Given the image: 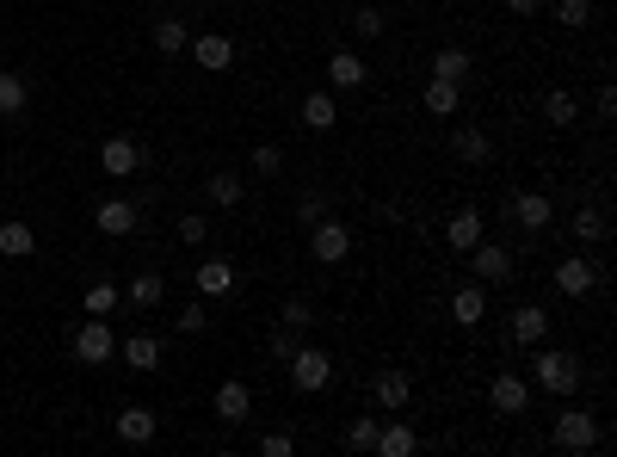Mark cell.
Returning a JSON list of instances; mask_svg holds the SVG:
<instances>
[{"mask_svg": "<svg viewBox=\"0 0 617 457\" xmlns=\"http://www.w3.org/2000/svg\"><path fill=\"white\" fill-rule=\"evenodd\" d=\"M531 377L543 383L550 396H574L580 390V359L574 353H562V346H531Z\"/></svg>", "mask_w": 617, "mask_h": 457, "instance_id": "obj_1", "label": "cell"}, {"mask_svg": "<svg viewBox=\"0 0 617 457\" xmlns=\"http://www.w3.org/2000/svg\"><path fill=\"white\" fill-rule=\"evenodd\" d=\"M550 445H556V451H574V457L599 451V445H605L599 414H587V408H562V414H556V427H550Z\"/></svg>", "mask_w": 617, "mask_h": 457, "instance_id": "obj_2", "label": "cell"}, {"mask_svg": "<svg viewBox=\"0 0 617 457\" xmlns=\"http://www.w3.org/2000/svg\"><path fill=\"white\" fill-rule=\"evenodd\" d=\"M284 365H290V383H297L303 396H321L334 383V353H321V346H297Z\"/></svg>", "mask_w": 617, "mask_h": 457, "instance_id": "obj_3", "label": "cell"}, {"mask_svg": "<svg viewBox=\"0 0 617 457\" xmlns=\"http://www.w3.org/2000/svg\"><path fill=\"white\" fill-rule=\"evenodd\" d=\"M309 254H315L321 266H340V260L352 254V229H346L340 217H321V223H309Z\"/></svg>", "mask_w": 617, "mask_h": 457, "instance_id": "obj_4", "label": "cell"}, {"mask_svg": "<svg viewBox=\"0 0 617 457\" xmlns=\"http://www.w3.org/2000/svg\"><path fill=\"white\" fill-rule=\"evenodd\" d=\"M112 353H118V334L105 328V315H87V322L75 328V359L81 365H105Z\"/></svg>", "mask_w": 617, "mask_h": 457, "instance_id": "obj_5", "label": "cell"}, {"mask_svg": "<svg viewBox=\"0 0 617 457\" xmlns=\"http://www.w3.org/2000/svg\"><path fill=\"white\" fill-rule=\"evenodd\" d=\"M556 291H562V297H593V291H599V260H593V254H568V260L556 266Z\"/></svg>", "mask_w": 617, "mask_h": 457, "instance_id": "obj_6", "label": "cell"}, {"mask_svg": "<svg viewBox=\"0 0 617 457\" xmlns=\"http://www.w3.org/2000/svg\"><path fill=\"white\" fill-rule=\"evenodd\" d=\"M210 408H216L223 427H241V420L253 414V390H247L241 377H223V383H216V396H210Z\"/></svg>", "mask_w": 617, "mask_h": 457, "instance_id": "obj_7", "label": "cell"}, {"mask_svg": "<svg viewBox=\"0 0 617 457\" xmlns=\"http://www.w3.org/2000/svg\"><path fill=\"white\" fill-rule=\"evenodd\" d=\"M469 266H476V278L482 285H506V278H513V254L500 248V241H476V248H469Z\"/></svg>", "mask_w": 617, "mask_h": 457, "instance_id": "obj_8", "label": "cell"}, {"mask_svg": "<svg viewBox=\"0 0 617 457\" xmlns=\"http://www.w3.org/2000/svg\"><path fill=\"white\" fill-rule=\"evenodd\" d=\"M488 408H494V414H525V408H531V383H525L519 371H500V377L488 383Z\"/></svg>", "mask_w": 617, "mask_h": 457, "instance_id": "obj_9", "label": "cell"}, {"mask_svg": "<svg viewBox=\"0 0 617 457\" xmlns=\"http://www.w3.org/2000/svg\"><path fill=\"white\" fill-rule=\"evenodd\" d=\"M99 167L112 173V180H136V167H142V143H130V136H105Z\"/></svg>", "mask_w": 617, "mask_h": 457, "instance_id": "obj_10", "label": "cell"}, {"mask_svg": "<svg viewBox=\"0 0 617 457\" xmlns=\"http://www.w3.org/2000/svg\"><path fill=\"white\" fill-rule=\"evenodd\" d=\"M451 322H457V328H482V322H488V285H482V278L451 291Z\"/></svg>", "mask_w": 617, "mask_h": 457, "instance_id": "obj_11", "label": "cell"}, {"mask_svg": "<svg viewBox=\"0 0 617 457\" xmlns=\"http://www.w3.org/2000/svg\"><path fill=\"white\" fill-rule=\"evenodd\" d=\"M371 396H377V408H383V414H402V408H408V396H414V383H408V371L383 365V371L371 377Z\"/></svg>", "mask_w": 617, "mask_h": 457, "instance_id": "obj_12", "label": "cell"}, {"mask_svg": "<svg viewBox=\"0 0 617 457\" xmlns=\"http://www.w3.org/2000/svg\"><path fill=\"white\" fill-rule=\"evenodd\" d=\"M112 433L124 439V445H149L155 433H161V420H155V408H142V402H130L118 420H112Z\"/></svg>", "mask_w": 617, "mask_h": 457, "instance_id": "obj_13", "label": "cell"}, {"mask_svg": "<svg viewBox=\"0 0 617 457\" xmlns=\"http://www.w3.org/2000/svg\"><path fill=\"white\" fill-rule=\"evenodd\" d=\"M192 62L210 68V75H223V68H235V38H223V31H204V38H192Z\"/></svg>", "mask_w": 617, "mask_h": 457, "instance_id": "obj_14", "label": "cell"}, {"mask_svg": "<svg viewBox=\"0 0 617 457\" xmlns=\"http://www.w3.org/2000/svg\"><path fill=\"white\" fill-rule=\"evenodd\" d=\"M93 223H99V235H136V223H142V210H136L130 198H105V204L93 210Z\"/></svg>", "mask_w": 617, "mask_h": 457, "instance_id": "obj_15", "label": "cell"}, {"mask_svg": "<svg viewBox=\"0 0 617 457\" xmlns=\"http://www.w3.org/2000/svg\"><path fill=\"white\" fill-rule=\"evenodd\" d=\"M550 217H556V204H550V192H519V198H513V223H519V229L543 235V229H550Z\"/></svg>", "mask_w": 617, "mask_h": 457, "instance_id": "obj_16", "label": "cell"}, {"mask_svg": "<svg viewBox=\"0 0 617 457\" xmlns=\"http://www.w3.org/2000/svg\"><path fill=\"white\" fill-rule=\"evenodd\" d=\"M377 457H414L420 451V433L408 427V420H389V427H377Z\"/></svg>", "mask_w": 617, "mask_h": 457, "instance_id": "obj_17", "label": "cell"}, {"mask_svg": "<svg viewBox=\"0 0 617 457\" xmlns=\"http://www.w3.org/2000/svg\"><path fill=\"white\" fill-rule=\"evenodd\" d=\"M469 75H476V62H469V50H457V44L432 50V81H457V87H469Z\"/></svg>", "mask_w": 617, "mask_h": 457, "instance_id": "obj_18", "label": "cell"}, {"mask_svg": "<svg viewBox=\"0 0 617 457\" xmlns=\"http://www.w3.org/2000/svg\"><path fill=\"white\" fill-rule=\"evenodd\" d=\"M568 235L580 241V248H599V241L611 235V223H605V210H599V204H587V210H574V217H568Z\"/></svg>", "mask_w": 617, "mask_h": 457, "instance_id": "obj_19", "label": "cell"}, {"mask_svg": "<svg viewBox=\"0 0 617 457\" xmlns=\"http://www.w3.org/2000/svg\"><path fill=\"white\" fill-rule=\"evenodd\" d=\"M198 291H204V297H229V291H235V260L210 254V260L198 266Z\"/></svg>", "mask_w": 617, "mask_h": 457, "instance_id": "obj_20", "label": "cell"}, {"mask_svg": "<svg viewBox=\"0 0 617 457\" xmlns=\"http://www.w3.org/2000/svg\"><path fill=\"white\" fill-rule=\"evenodd\" d=\"M204 198H210V204H223V210H235V204L247 198V180H241V173H229V167H216L210 180H204Z\"/></svg>", "mask_w": 617, "mask_h": 457, "instance_id": "obj_21", "label": "cell"}, {"mask_svg": "<svg viewBox=\"0 0 617 457\" xmlns=\"http://www.w3.org/2000/svg\"><path fill=\"white\" fill-rule=\"evenodd\" d=\"M543 334H550V309L519 303V309H513V340H519V346H537Z\"/></svg>", "mask_w": 617, "mask_h": 457, "instance_id": "obj_22", "label": "cell"}, {"mask_svg": "<svg viewBox=\"0 0 617 457\" xmlns=\"http://www.w3.org/2000/svg\"><path fill=\"white\" fill-rule=\"evenodd\" d=\"M445 241L457 254H469L482 241V210H457V217H445Z\"/></svg>", "mask_w": 617, "mask_h": 457, "instance_id": "obj_23", "label": "cell"}, {"mask_svg": "<svg viewBox=\"0 0 617 457\" xmlns=\"http://www.w3.org/2000/svg\"><path fill=\"white\" fill-rule=\"evenodd\" d=\"M334 124H340V105H334V93H309V99H303V130L328 136Z\"/></svg>", "mask_w": 617, "mask_h": 457, "instance_id": "obj_24", "label": "cell"}, {"mask_svg": "<svg viewBox=\"0 0 617 457\" xmlns=\"http://www.w3.org/2000/svg\"><path fill=\"white\" fill-rule=\"evenodd\" d=\"M328 81H334V87H365V81H371V68H365V56L334 50V56H328Z\"/></svg>", "mask_w": 617, "mask_h": 457, "instance_id": "obj_25", "label": "cell"}, {"mask_svg": "<svg viewBox=\"0 0 617 457\" xmlns=\"http://www.w3.org/2000/svg\"><path fill=\"white\" fill-rule=\"evenodd\" d=\"M161 297H167V278H161V272H136L130 285H124V303H130V309H155Z\"/></svg>", "mask_w": 617, "mask_h": 457, "instance_id": "obj_26", "label": "cell"}, {"mask_svg": "<svg viewBox=\"0 0 617 457\" xmlns=\"http://www.w3.org/2000/svg\"><path fill=\"white\" fill-rule=\"evenodd\" d=\"M0 254H7V260H25V254H38V229H31V223H0Z\"/></svg>", "mask_w": 617, "mask_h": 457, "instance_id": "obj_27", "label": "cell"}, {"mask_svg": "<svg viewBox=\"0 0 617 457\" xmlns=\"http://www.w3.org/2000/svg\"><path fill=\"white\" fill-rule=\"evenodd\" d=\"M31 105V87H25V75L19 68H0V118H19Z\"/></svg>", "mask_w": 617, "mask_h": 457, "instance_id": "obj_28", "label": "cell"}, {"mask_svg": "<svg viewBox=\"0 0 617 457\" xmlns=\"http://www.w3.org/2000/svg\"><path fill=\"white\" fill-rule=\"evenodd\" d=\"M451 149H457V161H469V167H482V161L494 155V143H488V130H476V124H463V130L451 136Z\"/></svg>", "mask_w": 617, "mask_h": 457, "instance_id": "obj_29", "label": "cell"}, {"mask_svg": "<svg viewBox=\"0 0 617 457\" xmlns=\"http://www.w3.org/2000/svg\"><path fill=\"white\" fill-rule=\"evenodd\" d=\"M543 118H550L556 130H568V124H580V99H574L568 87H550V93H543Z\"/></svg>", "mask_w": 617, "mask_h": 457, "instance_id": "obj_30", "label": "cell"}, {"mask_svg": "<svg viewBox=\"0 0 617 457\" xmlns=\"http://www.w3.org/2000/svg\"><path fill=\"white\" fill-rule=\"evenodd\" d=\"M118 353H124V365H136V371H155V365H161V340H155V334H130Z\"/></svg>", "mask_w": 617, "mask_h": 457, "instance_id": "obj_31", "label": "cell"}, {"mask_svg": "<svg viewBox=\"0 0 617 457\" xmlns=\"http://www.w3.org/2000/svg\"><path fill=\"white\" fill-rule=\"evenodd\" d=\"M457 105H463V87H457V81H426V112H432V118H451Z\"/></svg>", "mask_w": 617, "mask_h": 457, "instance_id": "obj_32", "label": "cell"}, {"mask_svg": "<svg viewBox=\"0 0 617 457\" xmlns=\"http://www.w3.org/2000/svg\"><path fill=\"white\" fill-rule=\"evenodd\" d=\"M192 38H186V19H155V50L161 56H179Z\"/></svg>", "mask_w": 617, "mask_h": 457, "instance_id": "obj_33", "label": "cell"}, {"mask_svg": "<svg viewBox=\"0 0 617 457\" xmlns=\"http://www.w3.org/2000/svg\"><path fill=\"white\" fill-rule=\"evenodd\" d=\"M556 25L562 31H587L593 25V0H556Z\"/></svg>", "mask_w": 617, "mask_h": 457, "instance_id": "obj_34", "label": "cell"}, {"mask_svg": "<svg viewBox=\"0 0 617 457\" xmlns=\"http://www.w3.org/2000/svg\"><path fill=\"white\" fill-rule=\"evenodd\" d=\"M377 427H383L377 414H358L352 427H346V451H371V445H377Z\"/></svg>", "mask_w": 617, "mask_h": 457, "instance_id": "obj_35", "label": "cell"}, {"mask_svg": "<svg viewBox=\"0 0 617 457\" xmlns=\"http://www.w3.org/2000/svg\"><path fill=\"white\" fill-rule=\"evenodd\" d=\"M383 25H389V19H383V7H358V13H352V31H358L365 44H377V38H383Z\"/></svg>", "mask_w": 617, "mask_h": 457, "instance_id": "obj_36", "label": "cell"}, {"mask_svg": "<svg viewBox=\"0 0 617 457\" xmlns=\"http://www.w3.org/2000/svg\"><path fill=\"white\" fill-rule=\"evenodd\" d=\"M118 297H124V291L99 278V285H87V315H112V309H118Z\"/></svg>", "mask_w": 617, "mask_h": 457, "instance_id": "obj_37", "label": "cell"}, {"mask_svg": "<svg viewBox=\"0 0 617 457\" xmlns=\"http://www.w3.org/2000/svg\"><path fill=\"white\" fill-rule=\"evenodd\" d=\"M173 328H179V334H204V328H210V309H204V303H186V309L173 315Z\"/></svg>", "mask_w": 617, "mask_h": 457, "instance_id": "obj_38", "label": "cell"}, {"mask_svg": "<svg viewBox=\"0 0 617 457\" xmlns=\"http://www.w3.org/2000/svg\"><path fill=\"white\" fill-rule=\"evenodd\" d=\"M278 322H284V328H297V334H303V328H309V322H315V309H309V303H303V297H290V303H284V309H278Z\"/></svg>", "mask_w": 617, "mask_h": 457, "instance_id": "obj_39", "label": "cell"}, {"mask_svg": "<svg viewBox=\"0 0 617 457\" xmlns=\"http://www.w3.org/2000/svg\"><path fill=\"white\" fill-rule=\"evenodd\" d=\"M321 217H328V198H321V192H303V198H297V223L309 229V223H321Z\"/></svg>", "mask_w": 617, "mask_h": 457, "instance_id": "obj_40", "label": "cell"}, {"mask_svg": "<svg viewBox=\"0 0 617 457\" xmlns=\"http://www.w3.org/2000/svg\"><path fill=\"white\" fill-rule=\"evenodd\" d=\"M297 346H303V334H297V328H284V322L272 328V359H278V365H284L290 353H297Z\"/></svg>", "mask_w": 617, "mask_h": 457, "instance_id": "obj_41", "label": "cell"}, {"mask_svg": "<svg viewBox=\"0 0 617 457\" xmlns=\"http://www.w3.org/2000/svg\"><path fill=\"white\" fill-rule=\"evenodd\" d=\"M179 241H186V248H204V241H210V223L186 210V217H179Z\"/></svg>", "mask_w": 617, "mask_h": 457, "instance_id": "obj_42", "label": "cell"}, {"mask_svg": "<svg viewBox=\"0 0 617 457\" xmlns=\"http://www.w3.org/2000/svg\"><path fill=\"white\" fill-rule=\"evenodd\" d=\"M278 167H284V155H278L272 143H260V149H253V173H260V180H272Z\"/></svg>", "mask_w": 617, "mask_h": 457, "instance_id": "obj_43", "label": "cell"}, {"mask_svg": "<svg viewBox=\"0 0 617 457\" xmlns=\"http://www.w3.org/2000/svg\"><path fill=\"white\" fill-rule=\"evenodd\" d=\"M260 451H266V457H290V451H297V439H290V433H266Z\"/></svg>", "mask_w": 617, "mask_h": 457, "instance_id": "obj_44", "label": "cell"}, {"mask_svg": "<svg viewBox=\"0 0 617 457\" xmlns=\"http://www.w3.org/2000/svg\"><path fill=\"white\" fill-rule=\"evenodd\" d=\"M506 7H513V13L525 19V13H543V0H506Z\"/></svg>", "mask_w": 617, "mask_h": 457, "instance_id": "obj_45", "label": "cell"}]
</instances>
